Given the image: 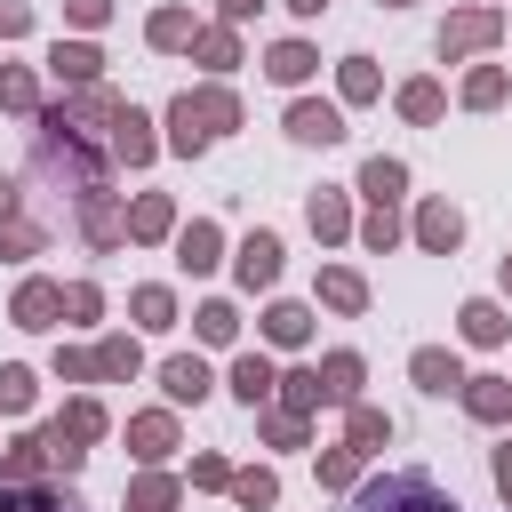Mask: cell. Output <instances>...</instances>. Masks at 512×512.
Wrapping results in <instances>:
<instances>
[{"instance_id": "6da1fadb", "label": "cell", "mask_w": 512, "mask_h": 512, "mask_svg": "<svg viewBox=\"0 0 512 512\" xmlns=\"http://www.w3.org/2000/svg\"><path fill=\"white\" fill-rule=\"evenodd\" d=\"M224 128H240V96L224 88V80H208V88H184L176 104H168V152H208Z\"/></svg>"}, {"instance_id": "7a4b0ae2", "label": "cell", "mask_w": 512, "mask_h": 512, "mask_svg": "<svg viewBox=\"0 0 512 512\" xmlns=\"http://www.w3.org/2000/svg\"><path fill=\"white\" fill-rule=\"evenodd\" d=\"M352 512H464L432 472H384V480H368L360 488V504Z\"/></svg>"}, {"instance_id": "3957f363", "label": "cell", "mask_w": 512, "mask_h": 512, "mask_svg": "<svg viewBox=\"0 0 512 512\" xmlns=\"http://www.w3.org/2000/svg\"><path fill=\"white\" fill-rule=\"evenodd\" d=\"M496 40H504V16H496V8H456V16L440 24V56H448V64H464V56L496 48Z\"/></svg>"}, {"instance_id": "277c9868", "label": "cell", "mask_w": 512, "mask_h": 512, "mask_svg": "<svg viewBox=\"0 0 512 512\" xmlns=\"http://www.w3.org/2000/svg\"><path fill=\"white\" fill-rule=\"evenodd\" d=\"M80 240H88L96 256H112V248L128 240V216H120V200H112V184H96V192H80Z\"/></svg>"}, {"instance_id": "5b68a950", "label": "cell", "mask_w": 512, "mask_h": 512, "mask_svg": "<svg viewBox=\"0 0 512 512\" xmlns=\"http://www.w3.org/2000/svg\"><path fill=\"white\" fill-rule=\"evenodd\" d=\"M128 456H136V464H168V456H176V416H168V408L128 416Z\"/></svg>"}, {"instance_id": "8992f818", "label": "cell", "mask_w": 512, "mask_h": 512, "mask_svg": "<svg viewBox=\"0 0 512 512\" xmlns=\"http://www.w3.org/2000/svg\"><path fill=\"white\" fill-rule=\"evenodd\" d=\"M288 136H296V144H344V112L320 104V96H296V104H288Z\"/></svg>"}, {"instance_id": "52a82bcc", "label": "cell", "mask_w": 512, "mask_h": 512, "mask_svg": "<svg viewBox=\"0 0 512 512\" xmlns=\"http://www.w3.org/2000/svg\"><path fill=\"white\" fill-rule=\"evenodd\" d=\"M152 152H160L152 120H144L136 104H120V120H112V160H120V168H152Z\"/></svg>"}, {"instance_id": "ba28073f", "label": "cell", "mask_w": 512, "mask_h": 512, "mask_svg": "<svg viewBox=\"0 0 512 512\" xmlns=\"http://www.w3.org/2000/svg\"><path fill=\"white\" fill-rule=\"evenodd\" d=\"M232 272H240V288L256 296V288H272L280 280V232H248L240 240V256H232Z\"/></svg>"}, {"instance_id": "9c48e42d", "label": "cell", "mask_w": 512, "mask_h": 512, "mask_svg": "<svg viewBox=\"0 0 512 512\" xmlns=\"http://www.w3.org/2000/svg\"><path fill=\"white\" fill-rule=\"evenodd\" d=\"M208 384H216V376H208V360H200V352L160 360V392H168L176 408H200V400H208Z\"/></svg>"}, {"instance_id": "30bf717a", "label": "cell", "mask_w": 512, "mask_h": 512, "mask_svg": "<svg viewBox=\"0 0 512 512\" xmlns=\"http://www.w3.org/2000/svg\"><path fill=\"white\" fill-rule=\"evenodd\" d=\"M456 240H464V216H456L448 200H424V208H416V248H424V256H456Z\"/></svg>"}, {"instance_id": "8fae6325", "label": "cell", "mask_w": 512, "mask_h": 512, "mask_svg": "<svg viewBox=\"0 0 512 512\" xmlns=\"http://www.w3.org/2000/svg\"><path fill=\"white\" fill-rule=\"evenodd\" d=\"M216 256H224V232L208 224V216H192V224H176V264L200 280V272H216Z\"/></svg>"}, {"instance_id": "7c38bea8", "label": "cell", "mask_w": 512, "mask_h": 512, "mask_svg": "<svg viewBox=\"0 0 512 512\" xmlns=\"http://www.w3.org/2000/svg\"><path fill=\"white\" fill-rule=\"evenodd\" d=\"M8 320H16V328H56V320H64V288H56V280H24L16 304H8Z\"/></svg>"}, {"instance_id": "4fadbf2b", "label": "cell", "mask_w": 512, "mask_h": 512, "mask_svg": "<svg viewBox=\"0 0 512 512\" xmlns=\"http://www.w3.org/2000/svg\"><path fill=\"white\" fill-rule=\"evenodd\" d=\"M408 376H416V392H432V400H448V392H464V368H456V352H440V344H416V360H408Z\"/></svg>"}, {"instance_id": "5bb4252c", "label": "cell", "mask_w": 512, "mask_h": 512, "mask_svg": "<svg viewBox=\"0 0 512 512\" xmlns=\"http://www.w3.org/2000/svg\"><path fill=\"white\" fill-rule=\"evenodd\" d=\"M0 512H88V504L48 480H0Z\"/></svg>"}, {"instance_id": "9a60e30c", "label": "cell", "mask_w": 512, "mask_h": 512, "mask_svg": "<svg viewBox=\"0 0 512 512\" xmlns=\"http://www.w3.org/2000/svg\"><path fill=\"white\" fill-rule=\"evenodd\" d=\"M48 72H56L64 88H96L104 56H96V40H56V48H48Z\"/></svg>"}, {"instance_id": "2e32d148", "label": "cell", "mask_w": 512, "mask_h": 512, "mask_svg": "<svg viewBox=\"0 0 512 512\" xmlns=\"http://www.w3.org/2000/svg\"><path fill=\"white\" fill-rule=\"evenodd\" d=\"M128 240H176V200L168 192H136L128 200Z\"/></svg>"}, {"instance_id": "e0dca14e", "label": "cell", "mask_w": 512, "mask_h": 512, "mask_svg": "<svg viewBox=\"0 0 512 512\" xmlns=\"http://www.w3.org/2000/svg\"><path fill=\"white\" fill-rule=\"evenodd\" d=\"M272 392H280V368H272L264 352H240V360H232V400H240V408H264Z\"/></svg>"}, {"instance_id": "ac0fdd59", "label": "cell", "mask_w": 512, "mask_h": 512, "mask_svg": "<svg viewBox=\"0 0 512 512\" xmlns=\"http://www.w3.org/2000/svg\"><path fill=\"white\" fill-rule=\"evenodd\" d=\"M456 400H464L472 424H504V416H512V384H504V376H464Z\"/></svg>"}, {"instance_id": "d6986e66", "label": "cell", "mask_w": 512, "mask_h": 512, "mask_svg": "<svg viewBox=\"0 0 512 512\" xmlns=\"http://www.w3.org/2000/svg\"><path fill=\"white\" fill-rule=\"evenodd\" d=\"M48 432H56V440H80V448H96V440L112 432V416H104V400H88V392H80V400H64V416H56Z\"/></svg>"}, {"instance_id": "ffe728a7", "label": "cell", "mask_w": 512, "mask_h": 512, "mask_svg": "<svg viewBox=\"0 0 512 512\" xmlns=\"http://www.w3.org/2000/svg\"><path fill=\"white\" fill-rule=\"evenodd\" d=\"M384 440H392V416H384V408H368V400H352V408H344V448L384 456Z\"/></svg>"}, {"instance_id": "44dd1931", "label": "cell", "mask_w": 512, "mask_h": 512, "mask_svg": "<svg viewBox=\"0 0 512 512\" xmlns=\"http://www.w3.org/2000/svg\"><path fill=\"white\" fill-rule=\"evenodd\" d=\"M56 464H48V432H24V440H8V456H0V480H48Z\"/></svg>"}, {"instance_id": "7402d4cb", "label": "cell", "mask_w": 512, "mask_h": 512, "mask_svg": "<svg viewBox=\"0 0 512 512\" xmlns=\"http://www.w3.org/2000/svg\"><path fill=\"white\" fill-rule=\"evenodd\" d=\"M360 192H368L376 208H392V200L408 192V168H400L392 152H376V160H360Z\"/></svg>"}, {"instance_id": "603a6c76", "label": "cell", "mask_w": 512, "mask_h": 512, "mask_svg": "<svg viewBox=\"0 0 512 512\" xmlns=\"http://www.w3.org/2000/svg\"><path fill=\"white\" fill-rule=\"evenodd\" d=\"M320 304H328V312H368V280H360L352 264H328V272H320Z\"/></svg>"}, {"instance_id": "cb8c5ba5", "label": "cell", "mask_w": 512, "mask_h": 512, "mask_svg": "<svg viewBox=\"0 0 512 512\" xmlns=\"http://www.w3.org/2000/svg\"><path fill=\"white\" fill-rule=\"evenodd\" d=\"M456 320H464V344H504V336H512V320H504V304H496V296H472Z\"/></svg>"}, {"instance_id": "d4e9b609", "label": "cell", "mask_w": 512, "mask_h": 512, "mask_svg": "<svg viewBox=\"0 0 512 512\" xmlns=\"http://www.w3.org/2000/svg\"><path fill=\"white\" fill-rule=\"evenodd\" d=\"M264 72H272V80H280V88H304V80H312V72H320V56H312V48H304V40H280V48H272V56H264Z\"/></svg>"}, {"instance_id": "484cf974", "label": "cell", "mask_w": 512, "mask_h": 512, "mask_svg": "<svg viewBox=\"0 0 512 512\" xmlns=\"http://www.w3.org/2000/svg\"><path fill=\"white\" fill-rule=\"evenodd\" d=\"M304 224H312V240H344V232H352L344 192H312V200H304Z\"/></svg>"}, {"instance_id": "4316f807", "label": "cell", "mask_w": 512, "mask_h": 512, "mask_svg": "<svg viewBox=\"0 0 512 512\" xmlns=\"http://www.w3.org/2000/svg\"><path fill=\"white\" fill-rule=\"evenodd\" d=\"M136 368H144L136 336H104V344H96V376H104V384H136Z\"/></svg>"}, {"instance_id": "83f0119b", "label": "cell", "mask_w": 512, "mask_h": 512, "mask_svg": "<svg viewBox=\"0 0 512 512\" xmlns=\"http://www.w3.org/2000/svg\"><path fill=\"white\" fill-rule=\"evenodd\" d=\"M320 392H328L336 408H352V400H360V352H328V360H320Z\"/></svg>"}, {"instance_id": "f1b7e54d", "label": "cell", "mask_w": 512, "mask_h": 512, "mask_svg": "<svg viewBox=\"0 0 512 512\" xmlns=\"http://www.w3.org/2000/svg\"><path fill=\"white\" fill-rule=\"evenodd\" d=\"M0 112H16V120H40V80H32L24 64H0Z\"/></svg>"}, {"instance_id": "f546056e", "label": "cell", "mask_w": 512, "mask_h": 512, "mask_svg": "<svg viewBox=\"0 0 512 512\" xmlns=\"http://www.w3.org/2000/svg\"><path fill=\"white\" fill-rule=\"evenodd\" d=\"M176 496H184L176 472H136L128 480V512H176Z\"/></svg>"}, {"instance_id": "4dcf8cb0", "label": "cell", "mask_w": 512, "mask_h": 512, "mask_svg": "<svg viewBox=\"0 0 512 512\" xmlns=\"http://www.w3.org/2000/svg\"><path fill=\"white\" fill-rule=\"evenodd\" d=\"M192 32H200L192 8H152V24H144V40H152L160 56H168V48H192Z\"/></svg>"}, {"instance_id": "1f68e13d", "label": "cell", "mask_w": 512, "mask_h": 512, "mask_svg": "<svg viewBox=\"0 0 512 512\" xmlns=\"http://www.w3.org/2000/svg\"><path fill=\"white\" fill-rule=\"evenodd\" d=\"M192 56H200L208 72H232V64H240V40H232V24H200V32H192Z\"/></svg>"}, {"instance_id": "d6a6232c", "label": "cell", "mask_w": 512, "mask_h": 512, "mask_svg": "<svg viewBox=\"0 0 512 512\" xmlns=\"http://www.w3.org/2000/svg\"><path fill=\"white\" fill-rule=\"evenodd\" d=\"M128 312H136V328H176V288H160V280H144V288L128 296Z\"/></svg>"}, {"instance_id": "836d02e7", "label": "cell", "mask_w": 512, "mask_h": 512, "mask_svg": "<svg viewBox=\"0 0 512 512\" xmlns=\"http://www.w3.org/2000/svg\"><path fill=\"white\" fill-rule=\"evenodd\" d=\"M376 88H384V80H376V56H344L336 96H344V104H376Z\"/></svg>"}, {"instance_id": "e575fe53", "label": "cell", "mask_w": 512, "mask_h": 512, "mask_svg": "<svg viewBox=\"0 0 512 512\" xmlns=\"http://www.w3.org/2000/svg\"><path fill=\"white\" fill-rule=\"evenodd\" d=\"M448 112V96H440V80H408L400 88V120H416V128H432Z\"/></svg>"}, {"instance_id": "d590c367", "label": "cell", "mask_w": 512, "mask_h": 512, "mask_svg": "<svg viewBox=\"0 0 512 512\" xmlns=\"http://www.w3.org/2000/svg\"><path fill=\"white\" fill-rule=\"evenodd\" d=\"M280 408H296V416L328 408V392H320V368H288V376H280Z\"/></svg>"}, {"instance_id": "8d00e7d4", "label": "cell", "mask_w": 512, "mask_h": 512, "mask_svg": "<svg viewBox=\"0 0 512 512\" xmlns=\"http://www.w3.org/2000/svg\"><path fill=\"white\" fill-rule=\"evenodd\" d=\"M232 504H248V512H272V504H280V480H272L264 464H248V472H232Z\"/></svg>"}, {"instance_id": "74e56055", "label": "cell", "mask_w": 512, "mask_h": 512, "mask_svg": "<svg viewBox=\"0 0 512 512\" xmlns=\"http://www.w3.org/2000/svg\"><path fill=\"white\" fill-rule=\"evenodd\" d=\"M32 400H40V376H32L24 360H8V368H0V416H24Z\"/></svg>"}, {"instance_id": "f35d334b", "label": "cell", "mask_w": 512, "mask_h": 512, "mask_svg": "<svg viewBox=\"0 0 512 512\" xmlns=\"http://www.w3.org/2000/svg\"><path fill=\"white\" fill-rule=\"evenodd\" d=\"M504 88H512V80H504V64L464 72V104H472V112H496V104H504Z\"/></svg>"}, {"instance_id": "ab89813d", "label": "cell", "mask_w": 512, "mask_h": 512, "mask_svg": "<svg viewBox=\"0 0 512 512\" xmlns=\"http://www.w3.org/2000/svg\"><path fill=\"white\" fill-rule=\"evenodd\" d=\"M192 328H200V344H232V336H240V312H232L224 296H208V304L192 312Z\"/></svg>"}, {"instance_id": "60d3db41", "label": "cell", "mask_w": 512, "mask_h": 512, "mask_svg": "<svg viewBox=\"0 0 512 512\" xmlns=\"http://www.w3.org/2000/svg\"><path fill=\"white\" fill-rule=\"evenodd\" d=\"M264 336H272V344H304V336H312V312H304V304H272V312H264Z\"/></svg>"}, {"instance_id": "b9f144b4", "label": "cell", "mask_w": 512, "mask_h": 512, "mask_svg": "<svg viewBox=\"0 0 512 512\" xmlns=\"http://www.w3.org/2000/svg\"><path fill=\"white\" fill-rule=\"evenodd\" d=\"M40 248H48V232H40V224H24V216H8V224H0V256H8V264L40 256Z\"/></svg>"}, {"instance_id": "7bdbcfd3", "label": "cell", "mask_w": 512, "mask_h": 512, "mask_svg": "<svg viewBox=\"0 0 512 512\" xmlns=\"http://www.w3.org/2000/svg\"><path fill=\"white\" fill-rule=\"evenodd\" d=\"M264 440L272 448H304V416L296 408H264Z\"/></svg>"}, {"instance_id": "ee69618b", "label": "cell", "mask_w": 512, "mask_h": 512, "mask_svg": "<svg viewBox=\"0 0 512 512\" xmlns=\"http://www.w3.org/2000/svg\"><path fill=\"white\" fill-rule=\"evenodd\" d=\"M360 480V448H328L320 456V488H352Z\"/></svg>"}, {"instance_id": "f6af8a7d", "label": "cell", "mask_w": 512, "mask_h": 512, "mask_svg": "<svg viewBox=\"0 0 512 512\" xmlns=\"http://www.w3.org/2000/svg\"><path fill=\"white\" fill-rule=\"evenodd\" d=\"M360 240H368L376 256H384V248H400V216H392V208H368V224H360Z\"/></svg>"}, {"instance_id": "bcb514c9", "label": "cell", "mask_w": 512, "mask_h": 512, "mask_svg": "<svg viewBox=\"0 0 512 512\" xmlns=\"http://www.w3.org/2000/svg\"><path fill=\"white\" fill-rule=\"evenodd\" d=\"M56 376H64V384H96V352H80V344H56Z\"/></svg>"}, {"instance_id": "7dc6e473", "label": "cell", "mask_w": 512, "mask_h": 512, "mask_svg": "<svg viewBox=\"0 0 512 512\" xmlns=\"http://www.w3.org/2000/svg\"><path fill=\"white\" fill-rule=\"evenodd\" d=\"M64 312H72V320H96V312H104V288H96V280H72V288H64Z\"/></svg>"}, {"instance_id": "c3c4849f", "label": "cell", "mask_w": 512, "mask_h": 512, "mask_svg": "<svg viewBox=\"0 0 512 512\" xmlns=\"http://www.w3.org/2000/svg\"><path fill=\"white\" fill-rule=\"evenodd\" d=\"M192 488H232V464L224 456H192Z\"/></svg>"}, {"instance_id": "681fc988", "label": "cell", "mask_w": 512, "mask_h": 512, "mask_svg": "<svg viewBox=\"0 0 512 512\" xmlns=\"http://www.w3.org/2000/svg\"><path fill=\"white\" fill-rule=\"evenodd\" d=\"M32 32V8L24 0H0V40H24Z\"/></svg>"}, {"instance_id": "f907efd6", "label": "cell", "mask_w": 512, "mask_h": 512, "mask_svg": "<svg viewBox=\"0 0 512 512\" xmlns=\"http://www.w3.org/2000/svg\"><path fill=\"white\" fill-rule=\"evenodd\" d=\"M64 16H72V24H88V32H96V24H104V16H112V0H64Z\"/></svg>"}, {"instance_id": "816d5d0a", "label": "cell", "mask_w": 512, "mask_h": 512, "mask_svg": "<svg viewBox=\"0 0 512 512\" xmlns=\"http://www.w3.org/2000/svg\"><path fill=\"white\" fill-rule=\"evenodd\" d=\"M256 8H264V0H216V16H224V24H248Z\"/></svg>"}, {"instance_id": "f5cc1de1", "label": "cell", "mask_w": 512, "mask_h": 512, "mask_svg": "<svg viewBox=\"0 0 512 512\" xmlns=\"http://www.w3.org/2000/svg\"><path fill=\"white\" fill-rule=\"evenodd\" d=\"M16 200H24V184H16V176H0V224L16 216Z\"/></svg>"}, {"instance_id": "db71d44e", "label": "cell", "mask_w": 512, "mask_h": 512, "mask_svg": "<svg viewBox=\"0 0 512 512\" xmlns=\"http://www.w3.org/2000/svg\"><path fill=\"white\" fill-rule=\"evenodd\" d=\"M488 472H496V488H504V496H512V440H504V448H496V464H488Z\"/></svg>"}, {"instance_id": "11a10c76", "label": "cell", "mask_w": 512, "mask_h": 512, "mask_svg": "<svg viewBox=\"0 0 512 512\" xmlns=\"http://www.w3.org/2000/svg\"><path fill=\"white\" fill-rule=\"evenodd\" d=\"M288 16H328V0H280Z\"/></svg>"}, {"instance_id": "9f6ffc18", "label": "cell", "mask_w": 512, "mask_h": 512, "mask_svg": "<svg viewBox=\"0 0 512 512\" xmlns=\"http://www.w3.org/2000/svg\"><path fill=\"white\" fill-rule=\"evenodd\" d=\"M504 296H512V256H504Z\"/></svg>"}, {"instance_id": "6f0895ef", "label": "cell", "mask_w": 512, "mask_h": 512, "mask_svg": "<svg viewBox=\"0 0 512 512\" xmlns=\"http://www.w3.org/2000/svg\"><path fill=\"white\" fill-rule=\"evenodd\" d=\"M376 8H408V0H376Z\"/></svg>"}]
</instances>
